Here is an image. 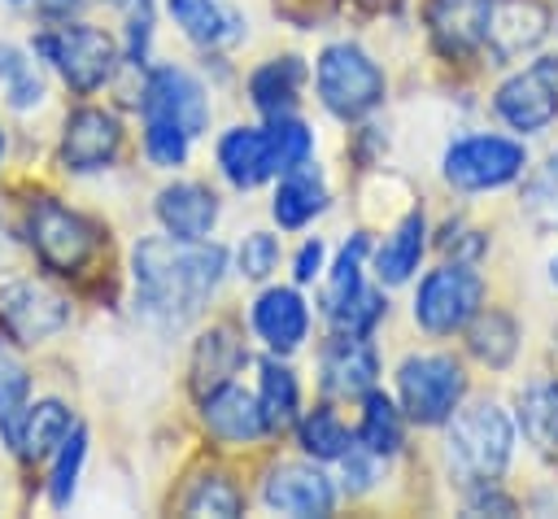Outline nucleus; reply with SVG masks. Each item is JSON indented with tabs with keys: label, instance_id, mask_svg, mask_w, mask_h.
<instances>
[{
	"label": "nucleus",
	"instance_id": "nucleus-21",
	"mask_svg": "<svg viewBox=\"0 0 558 519\" xmlns=\"http://www.w3.org/2000/svg\"><path fill=\"white\" fill-rule=\"evenodd\" d=\"M244 362H248V353H244L240 331H235L231 323H214V327L196 340V349H192V388H196V397H205V393L231 384Z\"/></svg>",
	"mask_w": 558,
	"mask_h": 519
},
{
	"label": "nucleus",
	"instance_id": "nucleus-38",
	"mask_svg": "<svg viewBox=\"0 0 558 519\" xmlns=\"http://www.w3.org/2000/svg\"><path fill=\"white\" fill-rule=\"evenodd\" d=\"M187 148H192V135L174 122H157V118H144V157L161 170H174L187 161Z\"/></svg>",
	"mask_w": 558,
	"mask_h": 519
},
{
	"label": "nucleus",
	"instance_id": "nucleus-9",
	"mask_svg": "<svg viewBox=\"0 0 558 519\" xmlns=\"http://www.w3.org/2000/svg\"><path fill=\"white\" fill-rule=\"evenodd\" d=\"M497 118L510 131H545L558 118V57H536L497 87Z\"/></svg>",
	"mask_w": 558,
	"mask_h": 519
},
{
	"label": "nucleus",
	"instance_id": "nucleus-26",
	"mask_svg": "<svg viewBox=\"0 0 558 519\" xmlns=\"http://www.w3.org/2000/svg\"><path fill=\"white\" fill-rule=\"evenodd\" d=\"M519 427H523V436L541 454H554L558 449V379L536 375L519 393Z\"/></svg>",
	"mask_w": 558,
	"mask_h": 519
},
{
	"label": "nucleus",
	"instance_id": "nucleus-2",
	"mask_svg": "<svg viewBox=\"0 0 558 519\" xmlns=\"http://www.w3.org/2000/svg\"><path fill=\"white\" fill-rule=\"evenodd\" d=\"M510 454H514V423L497 401H480V406L449 414L445 458H449L453 475H462L466 484L497 480L506 471Z\"/></svg>",
	"mask_w": 558,
	"mask_h": 519
},
{
	"label": "nucleus",
	"instance_id": "nucleus-20",
	"mask_svg": "<svg viewBox=\"0 0 558 519\" xmlns=\"http://www.w3.org/2000/svg\"><path fill=\"white\" fill-rule=\"evenodd\" d=\"M218 170H222V179H227L231 188H240V192L266 183V179L275 174L266 126H231V131L218 140Z\"/></svg>",
	"mask_w": 558,
	"mask_h": 519
},
{
	"label": "nucleus",
	"instance_id": "nucleus-24",
	"mask_svg": "<svg viewBox=\"0 0 558 519\" xmlns=\"http://www.w3.org/2000/svg\"><path fill=\"white\" fill-rule=\"evenodd\" d=\"M301 83H305V65H301V57H275V61H266V65L253 70V79H248V96H253V105H257L266 118H283V113L296 109V100H301Z\"/></svg>",
	"mask_w": 558,
	"mask_h": 519
},
{
	"label": "nucleus",
	"instance_id": "nucleus-18",
	"mask_svg": "<svg viewBox=\"0 0 558 519\" xmlns=\"http://www.w3.org/2000/svg\"><path fill=\"white\" fill-rule=\"evenodd\" d=\"M248 323H253L257 340H266L270 353H292L310 331V310L296 288H266L253 301Z\"/></svg>",
	"mask_w": 558,
	"mask_h": 519
},
{
	"label": "nucleus",
	"instance_id": "nucleus-10",
	"mask_svg": "<svg viewBox=\"0 0 558 519\" xmlns=\"http://www.w3.org/2000/svg\"><path fill=\"white\" fill-rule=\"evenodd\" d=\"M70 323V301L39 279H9L0 288V331L13 345H44Z\"/></svg>",
	"mask_w": 558,
	"mask_h": 519
},
{
	"label": "nucleus",
	"instance_id": "nucleus-4",
	"mask_svg": "<svg viewBox=\"0 0 558 519\" xmlns=\"http://www.w3.org/2000/svg\"><path fill=\"white\" fill-rule=\"evenodd\" d=\"M26 240L35 249V257L57 270V275H74L87 266V257L100 244L96 222H87L78 209L61 205L57 196H35L26 209Z\"/></svg>",
	"mask_w": 558,
	"mask_h": 519
},
{
	"label": "nucleus",
	"instance_id": "nucleus-31",
	"mask_svg": "<svg viewBox=\"0 0 558 519\" xmlns=\"http://www.w3.org/2000/svg\"><path fill=\"white\" fill-rule=\"evenodd\" d=\"M74 419L61 401H39L26 410V423H22V440H17V454L26 458H48L65 436H70Z\"/></svg>",
	"mask_w": 558,
	"mask_h": 519
},
{
	"label": "nucleus",
	"instance_id": "nucleus-1",
	"mask_svg": "<svg viewBox=\"0 0 558 519\" xmlns=\"http://www.w3.org/2000/svg\"><path fill=\"white\" fill-rule=\"evenodd\" d=\"M222 266H227V253L218 244L148 236L131 253L135 310L166 331L187 327L205 310V301L214 297Z\"/></svg>",
	"mask_w": 558,
	"mask_h": 519
},
{
	"label": "nucleus",
	"instance_id": "nucleus-12",
	"mask_svg": "<svg viewBox=\"0 0 558 519\" xmlns=\"http://www.w3.org/2000/svg\"><path fill=\"white\" fill-rule=\"evenodd\" d=\"M140 113L144 118H157V122H174L183 126L192 140L209 126V96L205 87L179 70V65H157L148 79H144V96H140Z\"/></svg>",
	"mask_w": 558,
	"mask_h": 519
},
{
	"label": "nucleus",
	"instance_id": "nucleus-30",
	"mask_svg": "<svg viewBox=\"0 0 558 519\" xmlns=\"http://www.w3.org/2000/svg\"><path fill=\"white\" fill-rule=\"evenodd\" d=\"M466 327H471V331H466V345H471V353H475L484 366H506V362L514 358V349H519V327H514L510 314L484 310V314H475Z\"/></svg>",
	"mask_w": 558,
	"mask_h": 519
},
{
	"label": "nucleus",
	"instance_id": "nucleus-8",
	"mask_svg": "<svg viewBox=\"0 0 558 519\" xmlns=\"http://www.w3.org/2000/svg\"><path fill=\"white\" fill-rule=\"evenodd\" d=\"M527 166V153L523 144L506 140V135H466V140H453L445 148V179L462 192H488V188H506L523 174Z\"/></svg>",
	"mask_w": 558,
	"mask_h": 519
},
{
	"label": "nucleus",
	"instance_id": "nucleus-22",
	"mask_svg": "<svg viewBox=\"0 0 558 519\" xmlns=\"http://www.w3.org/2000/svg\"><path fill=\"white\" fill-rule=\"evenodd\" d=\"M166 9L196 48H231L244 39V17L222 0H166Z\"/></svg>",
	"mask_w": 558,
	"mask_h": 519
},
{
	"label": "nucleus",
	"instance_id": "nucleus-43",
	"mask_svg": "<svg viewBox=\"0 0 558 519\" xmlns=\"http://www.w3.org/2000/svg\"><path fill=\"white\" fill-rule=\"evenodd\" d=\"M87 0H39V9L44 13H57V17H70V13H78Z\"/></svg>",
	"mask_w": 558,
	"mask_h": 519
},
{
	"label": "nucleus",
	"instance_id": "nucleus-35",
	"mask_svg": "<svg viewBox=\"0 0 558 519\" xmlns=\"http://www.w3.org/2000/svg\"><path fill=\"white\" fill-rule=\"evenodd\" d=\"M366 249H371L366 231H353V240L340 249V257L331 266V279H327V292H323V310H336L340 301H349L353 292L366 288L362 283V257H366Z\"/></svg>",
	"mask_w": 558,
	"mask_h": 519
},
{
	"label": "nucleus",
	"instance_id": "nucleus-15",
	"mask_svg": "<svg viewBox=\"0 0 558 519\" xmlns=\"http://www.w3.org/2000/svg\"><path fill=\"white\" fill-rule=\"evenodd\" d=\"M262 502L279 515H331L336 488L310 462H279L262 484Z\"/></svg>",
	"mask_w": 558,
	"mask_h": 519
},
{
	"label": "nucleus",
	"instance_id": "nucleus-32",
	"mask_svg": "<svg viewBox=\"0 0 558 519\" xmlns=\"http://www.w3.org/2000/svg\"><path fill=\"white\" fill-rule=\"evenodd\" d=\"M296 432H301V449H305L310 458H318V462H340L344 449L357 440V436H349V427L340 423V414L327 410V406L310 410Z\"/></svg>",
	"mask_w": 558,
	"mask_h": 519
},
{
	"label": "nucleus",
	"instance_id": "nucleus-23",
	"mask_svg": "<svg viewBox=\"0 0 558 519\" xmlns=\"http://www.w3.org/2000/svg\"><path fill=\"white\" fill-rule=\"evenodd\" d=\"M323 209H327V183H323V170L314 161H305V166H296L279 179V192H275V205H270L279 227H288V231L305 227Z\"/></svg>",
	"mask_w": 558,
	"mask_h": 519
},
{
	"label": "nucleus",
	"instance_id": "nucleus-16",
	"mask_svg": "<svg viewBox=\"0 0 558 519\" xmlns=\"http://www.w3.org/2000/svg\"><path fill=\"white\" fill-rule=\"evenodd\" d=\"M201 419H205V432L222 445H253L270 432L262 419L257 393H244L235 379L201 397Z\"/></svg>",
	"mask_w": 558,
	"mask_h": 519
},
{
	"label": "nucleus",
	"instance_id": "nucleus-36",
	"mask_svg": "<svg viewBox=\"0 0 558 519\" xmlns=\"http://www.w3.org/2000/svg\"><path fill=\"white\" fill-rule=\"evenodd\" d=\"M83 458H87V432L74 423L70 436L57 445V467H52V475H48V497H52V506H65V502L74 497Z\"/></svg>",
	"mask_w": 558,
	"mask_h": 519
},
{
	"label": "nucleus",
	"instance_id": "nucleus-25",
	"mask_svg": "<svg viewBox=\"0 0 558 519\" xmlns=\"http://www.w3.org/2000/svg\"><path fill=\"white\" fill-rule=\"evenodd\" d=\"M423 244H427V218L414 209V214H405V218L397 222V231H392V236L379 244V253H375V275H379V283H388V288L405 283V279L418 270Z\"/></svg>",
	"mask_w": 558,
	"mask_h": 519
},
{
	"label": "nucleus",
	"instance_id": "nucleus-45",
	"mask_svg": "<svg viewBox=\"0 0 558 519\" xmlns=\"http://www.w3.org/2000/svg\"><path fill=\"white\" fill-rule=\"evenodd\" d=\"M549 279H554V283H558V257H554V262H549Z\"/></svg>",
	"mask_w": 558,
	"mask_h": 519
},
{
	"label": "nucleus",
	"instance_id": "nucleus-33",
	"mask_svg": "<svg viewBox=\"0 0 558 519\" xmlns=\"http://www.w3.org/2000/svg\"><path fill=\"white\" fill-rule=\"evenodd\" d=\"M0 92H4L9 109H35L44 100V79L35 70V61L13 44H0Z\"/></svg>",
	"mask_w": 558,
	"mask_h": 519
},
{
	"label": "nucleus",
	"instance_id": "nucleus-5",
	"mask_svg": "<svg viewBox=\"0 0 558 519\" xmlns=\"http://www.w3.org/2000/svg\"><path fill=\"white\" fill-rule=\"evenodd\" d=\"M397 397L405 419L440 427L466 397V371L449 353H414L397 366Z\"/></svg>",
	"mask_w": 558,
	"mask_h": 519
},
{
	"label": "nucleus",
	"instance_id": "nucleus-42",
	"mask_svg": "<svg viewBox=\"0 0 558 519\" xmlns=\"http://www.w3.org/2000/svg\"><path fill=\"white\" fill-rule=\"evenodd\" d=\"M323 257H327L323 240H305V244H301V253H296V262H292L296 283H310L314 275H323Z\"/></svg>",
	"mask_w": 558,
	"mask_h": 519
},
{
	"label": "nucleus",
	"instance_id": "nucleus-14",
	"mask_svg": "<svg viewBox=\"0 0 558 519\" xmlns=\"http://www.w3.org/2000/svg\"><path fill=\"white\" fill-rule=\"evenodd\" d=\"M318 371H323V393L327 397H366L379 379V358H375V345L366 336H349V331H336L323 353H318Z\"/></svg>",
	"mask_w": 558,
	"mask_h": 519
},
{
	"label": "nucleus",
	"instance_id": "nucleus-41",
	"mask_svg": "<svg viewBox=\"0 0 558 519\" xmlns=\"http://www.w3.org/2000/svg\"><path fill=\"white\" fill-rule=\"evenodd\" d=\"M235 266L244 279H270V270L279 266V236H270V231L244 236L235 249Z\"/></svg>",
	"mask_w": 558,
	"mask_h": 519
},
{
	"label": "nucleus",
	"instance_id": "nucleus-17",
	"mask_svg": "<svg viewBox=\"0 0 558 519\" xmlns=\"http://www.w3.org/2000/svg\"><path fill=\"white\" fill-rule=\"evenodd\" d=\"M493 0H427V31L445 57H471L484 48Z\"/></svg>",
	"mask_w": 558,
	"mask_h": 519
},
{
	"label": "nucleus",
	"instance_id": "nucleus-37",
	"mask_svg": "<svg viewBox=\"0 0 558 519\" xmlns=\"http://www.w3.org/2000/svg\"><path fill=\"white\" fill-rule=\"evenodd\" d=\"M523 209L541 231H558V153L532 174L523 192Z\"/></svg>",
	"mask_w": 558,
	"mask_h": 519
},
{
	"label": "nucleus",
	"instance_id": "nucleus-11",
	"mask_svg": "<svg viewBox=\"0 0 558 519\" xmlns=\"http://www.w3.org/2000/svg\"><path fill=\"white\" fill-rule=\"evenodd\" d=\"M122 153V122L109 113V109H96V105H83L65 118V131H61V166L70 174H96V170H109Z\"/></svg>",
	"mask_w": 558,
	"mask_h": 519
},
{
	"label": "nucleus",
	"instance_id": "nucleus-6",
	"mask_svg": "<svg viewBox=\"0 0 558 519\" xmlns=\"http://www.w3.org/2000/svg\"><path fill=\"white\" fill-rule=\"evenodd\" d=\"M35 52L44 61H52L57 74L65 79V87L78 96H92L100 83H109L113 61H118V44L87 22H61V26L44 31L35 39Z\"/></svg>",
	"mask_w": 558,
	"mask_h": 519
},
{
	"label": "nucleus",
	"instance_id": "nucleus-29",
	"mask_svg": "<svg viewBox=\"0 0 558 519\" xmlns=\"http://www.w3.org/2000/svg\"><path fill=\"white\" fill-rule=\"evenodd\" d=\"M26 410H31V375L17 358H9L0 349V440L9 449H17V440H22Z\"/></svg>",
	"mask_w": 558,
	"mask_h": 519
},
{
	"label": "nucleus",
	"instance_id": "nucleus-27",
	"mask_svg": "<svg viewBox=\"0 0 558 519\" xmlns=\"http://www.w3.org/2000/svg\"><path fill=\"white\" fill-rule=\"evenodd\" d=\"M262 384H257V406H262V419L270 432H283L296 423V410H301V388H296V375L279 362V358H266L262 366Z\"/></svg>",
	"mask_w": 558,
	"mask_h": 519
},
{
	"label": "nucleus",
	"instance_id": "nucleus-39",
	"mask_svg": "<svg viewBox=\"0 0 558 519\" xmlns=\"http://www.w3.org/2000/svg\"><path fill=\"white\" fill-rule=\"evenodd\" d=\"M384 318V297L375 288H362L353 292L349 301H340L336 310H327V323L336 331H349V336H371V327Z\"/></svg>",
	"mask_w": 558,
	"mask_h": 519
},
{
	"label": "nucleus",
	"instance_id": "nucleus-28",
	"mask_svg": "<svg viewBox=\"0 0 558 519\" xmlns=\"http://www.w3.org/2000/svg\"><path fill=\"white\" fill-rule=\"evenodd\" d=\"M357 440L375 454V458H392L401 445H405V423H401V410L384 397V393H366L362 397V423H357Z\"/></svg>",
	"mask_w": 558,
	"mask_h": 519
},
{
	"label": "nucleus",
	"instance_id": "nucleus-13",
	"mask_svg": "<svg viewBox=\"0 0 558 519\" xmlns=\"http://www.w3.org/2000/svg\"><path fill=\"white\" fill-rule=\"evenodd\" d=\"M549 35V9L541 0H493L484 26V52L497 65L519 61Z\"/></svg>",
	"mask_w": 558,
	"mask_h": 519
},
{
	"label": "nucleus",
	"instance_id": "nucleus-19",
	"mask_svg": "<svg viewBox=\"0 0 558 519\" xmlns=\"http://www.w3.org/2000/svg\"><path fill=\"white\" fill-rule=\"evenodd\" d=\"M157 218L174 240H205L218 222V196L205 183H170L157 192Z\"/></svg>",
	"mask_w": 558,
	"mask_h": 519
},
{
	"label": "nucleus",
	"instance_id": "nucleus-7",
	"mask_svg": "<svg viewBox=\"0 0 558 519\" xmlns=\"http://www.w3.org/2000/svg\"><path fill=\"white\" fill-rule=\"evenodd\" d=\"M480 301H484V279L471 270V262L436 266L423 275L414 292V323L427 336H453L480 314Z\"/></svg>",
	"mask_w": 558,
	"mask_h": 519
},
{
	"label": "nucleus",
	"instance_id": "nucleus-44",
	"mask_svg": "<svg viewBox=\"0 0 558 519\" xmlns=\"http://www.w3.org/2000/svg\"><path fill=\"white\" fill-rule=\"evenodd\" d=\"M9 262H13V236H9L4 227H0V270H4Z\"/></svg>",
	"mask_w": 558,
	"mask_h": 519
},
{
	"label": "nucleus",
	"instance_id": "nucleus-3",
	"mask_svg": "<svg viewBox=\"0 0 558 519\" xmlns=\"http://www.w3.org/2000/svg\"><path fill=\"white\" fill-rule=\"evenodd\" d=\"M318 100L327 105V113L353 122V118H366L379 100H384V70L349 39L340 44H327L318 52Z\"/></svg>",
	"mask_w": 558,
	"mask_h": 519
},
{
	"label": "nucleus",
	"instance_id": "nucleus-46",
	"mask_svg": "<svg viewBox=\"0 0 558 519\" xmlns=\"http://www.w3.org/2000/svg\"><path fill=\"white\" fill-rule=\"evenodd\" d=\"M0 157H4V131H0Z\"/></svg>",
	"mask_w": 558,
	"mask_h": 519
},
{
	"label": "nucleus",
	"instance_id": "nucleus-40",
	"mask_svg": "<svg viewBox=\"0 0 558 519\" xmlns=\"http://www.w3.org/2000/svg\"><path fill=\"white\" fill-rule=\"evenodd\" d=\"M240 506H244V497H240V488L227 475H205L183 497L187 515H240Z\"/></svg>",
	"mask_w": 558,
	"mask_h": 519
},
{
	"label": "nucleus",
	"instance_id": "nucleus-34",
	"mask_svg": "<svg viewBox=\"0 0 558 519\" xmlns=\"http://www.w3.org/2000/svg\"><path fill=\"white\" fill-rule=\"evenodd\" d=\"M266 135H270V161H275V174H288V170L305 166L310 153H314V135H310V126H305L301 118H292V113L270 118Z\"/></svg>",
	"mask_w": 558,
	"mask_h": 519
}]
</instances>
